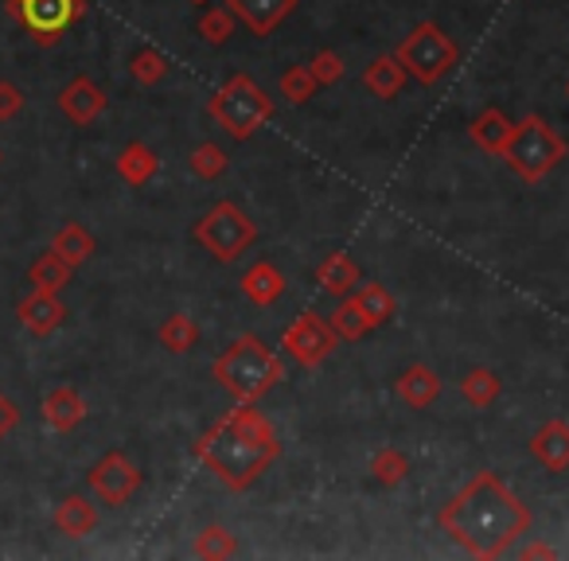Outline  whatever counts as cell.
Segmentation results:
<instances>
[{"label": "cell", "instance_id": "d4e9b609", "mask_svg": "<svg viewBox=\"0 0 569 561\" xmlns=\"http://www.w3.org/2000/svg\"><path fill=\"white\" fill-rule=\"evenodd\" d=\"M51 250L71 261V266H82V261L94 258L98 246H94V238H90V230H82L79 222H67V227L56 230V238H51Z\"/></svg>", "mask_w": 569, "mask_h": 561}, {"label": "cell", "instance_id": "ba28073f", "mask_svg": "<svg viewBox=\"0 0 569 561\" xmlns=\"http://www.w3.org/2000/svg\"><path fill=\"white\" fill-rule=\"evenodd\" d=\"M9 9L28 28L36 48H51L87 17V0H9Z\"/></svg>", "mask_w": 569, "mask_h": 561}, {"label": "cell", "instance_id": "8d00e7d4", "mask_svg": "<svg viewBox=\"0 0 569 561\" xmlns=\"http://www.w3.org/2000/svg\"><path fill=\"white\" fill-rule=\"evenodd\" d=\"M17 421H20L17 402H12V398L4 394V390H0V441H4V437H9L12 429H17Z\"/></svg>", "mask_w": 569, "mask_h": 561}, {"label": "cell", "instance_id": "3957f363", "mask_svg": "<svg viewBox=\"0 0 569 561\" xmlns=\"http://www.w3.org/2000/svg\"><path fill=\"white\" fill-rule=\"evenodd\" d=\"M214 379L227 387V394H234L238 402H258L261 394L277 387L284 379V363L281 355L266 348L258 335H242L234 340L211 367Z\"/></svg>", "mask_w": 569, "mask_h": 561}, {"label": "cell", "instance_id": "e575fe53", "mask_svg": "<svg viewBox=\"0 0 569 561\" xmlns=\"http://www.w3.org/2000/svg\"><path fill=\"white\" fill-rule=\"evenodd\" d=\"M309 71H312V79H317L320 87H332V82H340L343 79V59H340V51H332V48L317 51V56L309 59Z\"/></svg>", "mask_w": 569, "mask_h": 561}, {"label": "cell", "instance_id": "ab89813d", "mask_svg": "<svg viewBox=\"0 0 569 561\" xmlns=\"http://www.w3.org/2000/svg\"><path fill=\"white\" fill-rule=\"evenodd\" d=\"M566 94H569V82H566Z\"/></svg>", "mask_w": 569, "mask_h": 561}, {"label": "cell", "instance_id": "44dd1931", "mask_svg": "<svg viewBox=\"0 0 569 561\" xmlns=\"http://www.w3.org/2000/svg\"><path fill=\"white\" fill-rule=\"evenodd\" d=\"M406 67L398 63V56H379L371 59V67L363 71V87L371 90L375 98H382V102H390V98H398L406 90Z\"/></svg>", "mask_w": 569, "mask_h": 561}, {"label": "cell", "instance_id": "5b68a950", "mask_svg": "<svg viewBox=\"0 0 569 561\" xmlns=\"http://www.w3.org/2000/svg\"><path fill=\"white\" fill-rule=\"evenodd\" d=\"M207 110H211V118L219 121L234 141L253 137L269 118H273V102H269V94L250 79V74H230V79L219 87V94L211 98Z\"/></svg>", "mask_w": 569, "mask_h": 561}, {"label": "cell", "instance_id": "f35d334b", "mask_svg": "<svg viewBox=\"0 0 569 561\" xmlns=\"http://www.w3.org/2000/svg\"><path fill=\"white\" fill-rule=\"evenodd\" d=\"M191 4H207V0H191Z\"/></svg>", "mask_w": 569, "mask_h": 561}, {"label": "cell", "instance_id": "1f68e13d", "mask_svg": "<svg viewBox=\"0 0 569 561\" xmlns=\"http://www.w3.org/2000/svg\"><path fill=\"white\" fill-rule=\"evenodd\" d=\"M234 24H238V17L234 12L222 4V9H207L203 17H199V36H203V43H211V48H222V43L234 36Z\"/></svg>", "mask_w": 569, "mask_h": 561}, {"label": "cell", "instance_id": "52a82bcc", "mask_svg": "<svg viewBox=\"0 0 569 561\" xmlns=\"http://www.w3.org/2000/svg\"><path fill=\"white\" fill-rule=\"evenodd\" d=\"M253 238H258V227H253L250 214L234 203H214L211 211L196 222V242L219 261L242 258L253 246Z\"/></svg>", "mask_w": 569, "mask_h": 561}, {"label": "cell", "instance_id": "d6986e66", "mask_svg": "<svg viewBox=\"0 0 569 561\" xmlns=\"http://www.w3.org/2000/svg\"><path fill=\"white\" fill-rule=\"evenodd\" d=\"M317 281H320V289H325L328 297H336V301L351 297V293H356V285H359L356 258H351V253H328V258L320 261V269H317Z\"/></svg>", "mask_w": 569, "mask_h": 561}, {"label": "cell", "instance_id": "4dcf8cb0", "mask_svg": "<svg viewBox=\"0 0 569 561\" xmlns=\"http://www.w3.org/2000/svg\"><path fill=\"white\" fill-rule=\"evenodd\" d=\"M129 74H133L141 87H157V82L168 79V59L164 51L157 48H141L133 59H129Z\"/></svg>", "mask_w": 569, "mask_h": 561}, {"label": "cell", "instance_id": "83f0119b", "mask_svg": "<svg viewBox=\"0 0 569 561\" xmlns=\"http://www.w3.org/2000/svg\"><path fill=\"white\" fill-rule=\"evenodd\" d=\"M191 550H196V558H203V561H227V558H234V553H238V538L230 534L227 527H219V522H214V527L199 530Z\"/></svg>", "mask_w": 569, "mask_h": 561}, {"label": "cell", "instance_id": "8fae6325", "mask_svg": "<svg viewBox=\"0 0 569 561\" xmlns=\"http://www.w3.org/2000/svg\"><path fill=\"white\" fill-rule=\"evenodd\" d=\"M227 9L238 17V24H246L250 36H269L277 32V24L297 12V0H227Z\"/></svg>", "mask_w": 569, "mask_h": 561}, {"label": "cell", "instance_id": "6da1fadb", "mask_svg": "<svg viewBox=\"0 0 569 561\" xmlns=\"http://www.w3.org/2000/svg\"><path fill=\"white\" fill-rule=\"evenodd\" d=\"M441 530L472 558H503L530 530V511L496 472H476L437 514Z\"/></svg>", "mask_w": 569, "mask_h": 561}, {"label": "cell", "instance_id": "9c48e42d", "mask_svg": "<svg viewBox=\"0 0 569 561\" xmlns=\"http://www.w3.org/2000/svg\"><path fill=\"white\" fill-rule=\"evenodd\" d=\"M281 348L289 351L301 367H320L336 348H340V335H336V328L328 324L325 317L305 312V317H297L293 324L284 328Z\"/></svg>", "mask_w": 569, "mask_h": 561}, {"label": "cell", "instance_id": "277c9868", "mask_svg": "<svg viewBox=\"0 0 569 561\" xmlns=\"http://www.w3.org/2000/svg\"><path fill=\"white\" fill-rule=\"evenodd\" d=\"M503 160L522 183H542L546 176L566 160V141H561L558 129H553L542 113H527V118L515 126V137H511V144H507Z\"/></svg>", "mask_w": 569, "mask_h": 561}, {"label": "cell", "instance_id": "4fadbf2b", "mask_svg": "<svg viewBox=\"0 0 569 561\" xmlns=\"http://www.w3.org/2000/svg\"><path fill=\"white\" fill-rule=\"evenodd\" d=\"M530 457L546 472H569V421L550 418L546 425H538V433L530 437Z\"/></svg>", "mask_w": 569, "mask_h": 561}, {"label": "cell", "instance_id": "e0dca14e", "mask_svg": "<svg viewBox=\"0 0 569 561\" xmlns=\"http://www.w3.org/2000/svg\"><path fill=\"white\" fill-rule=\"evenodd\" d=\"M82 418H87V402H82V394L74 387H56L43 398V421H48L56 433L79 429Z\"/></svg>", "mask_w": 569, "mask_h": 561}, {"label": "cell", "instance_id": "484cf974", "mask_svg": "<svg viewBox=\"0 0 569 561\" xmlns=\"http://www.w3.org/2000/svg\"><path fill=\"white\" fill-rule=\"evenodd\" d=\"M32 285L36 289H48V293H59L63 285H71V277H74V266L67 258H59L56 250H48V253H40L36 258V266H32Z\"/></svg>", "mask_w": 569, "mask_h": 561}, {"label": "cell", "instance_id": "d590c367", "mask_svg": "<svg viewBox=\"0 0 569 561\" xmlns=\"http://www.w3.org/2000/svg\"><path fill=\"white\" fill-rule=\"evenodd\" d=\"M20 110H24V90H20L17 82L0 79V121L20 118Z\"/></svg>", "mask_w": 569, "mask_h": 561}, {"label": "cell", "instance_id": "2e32d148", "mask_svg": "<svg viewBox=\"0 0 569 561\" xmlns=\"http://www.w3.org/2000/svg\"><path fill=\"white\" fill-rule=\"evenodd\" d=\"M398 398H402L410 410H429V405L441 398V379H437L433 367L410 363L402 374H398Z\"/></svg>", "mask_w": 569, "mask_h": 561}, {"label": "cell", "instance_id": "5bb4252c", "mask_svg": "<svg viewBox=\"0 0 569 561\" xmlns=\"http://www.w3.org/2000/svg\"><path fill=\"white\" fill-rule=\"evenodd\" d=\"M17 317H20V324H24L32 335H51L59 324H63L67 309H63V301H59V293H48V289H32V293H28L24 301L17 304Z\"/></svg>", "mask_w": 569, "mask_h": 561}, {"label": "cell", "instance_id": "7a4b0ae2", "mask_svg": "<svg viewBox=\"0 0 569 561\" xmlns=\"http://www.w3.org/2000/svg\"><path fill=\"white\" fill-rule=\"evenodd\" d=\"M277 457H281L277 429L253 410V402L230 410L196 441V460L230 491H246Z\"/></svg>", "mask_w": 569, "mask_h": 561}, {"label": "cell", "instance_id": "cb8c5ba5", "mask_svg": "<svg viewBox=\"0 0 569 561\" xmlns=\"http://www.w3.org/2000/svg\"><path fill=\"white\" fill-rule=\"evenodd\" d=\"M499 394H503V382H499V374L488 371V367H472V371L460 379V398H465L472 410H488V405H496Z\"/></svg>", "mask_w": 569, "mask_h": 561}, {"label": "cell", "instance_id": "7402d4cb", "mask_svg": "<svg viewBox=\"0 0 569 561\" xmlns=\"http://www.w3.org/2000/svg\"><path fill=\"white\" fill-rule=\"evenodd\" d=\"M157 172H160V157L144 141H129L126 149L118 152V176L129 188H144Z\"/></svg>", "mask_w": 569, "mask_h": 561}, {"label": "cell", "instance_id": "4316f807", "mask_svg": "<svg viewBox=\"0 0 569 561\" xmlns=\"http://www.w3.org/2000/svg\"><path fill=\"white\" fill-rule=\"evenodd\" d=\"M157 340H160V348H164V351L183 355V351H191L199 343V324L191 317H183V312H172V317L160 324Z\"/></svg>", "mask_w": 569, "mask_h": 561}, {"label": "cell", "instance_id": "8992f818", "mask_svg": "<svg viewBox=\"0 0 569 561\" xmlns=\"http://www.w3.org/2000/svg\"><path fill=\"white\" fill-rule=\"evenodd\" d=\"M395 56H398V63L406 67V74H410L413 82H421V87L441 82L445 74L460 63V48L452 43V36L445 32L441 24H433V20H421V24L398 43Z\"/></svg>", "mask_w": 569, "mask_h": 561}, {"label": "cell", "instance_id": "74e56055", "mask_svg": "<svg viewBox=\"0 0 569 561\" xmlns=\"http://www.w3.org/2000/svg\"><path fill=\"white\" fill-rule=\"evenodd\" d=\"M522 558H553V550H550V545H527V550H522Z\"/></svg>", "mask_w": 569, "mask_h": 561}, {"label": "cell", "instance_id": "836d02e7", "mask_svg": "<svg viewBox=\"0 0 569 561\" xmlns=\"http://www.w3.org/2000/svg\"><path fill=\"white\" fill-rule=\"evenodd\" d=\"M317 87H320V82L312 79L309 63H305V67H289V71L281 74V98H284V102H293V106L309 102V98L317 94Z\"/></svg>", "mask_w": 569, "mask_h": 561}, {"label": "cell", "instance_id": "f1b7e54d", "mask_svg": "<svg viewBox=\"0 0 569 561\" xmlns=\"http://www.w3.org/2000/svg\"><path fill=\"white\" fill-rule=\"evenodd\" d=\"M328 324L336 328V335H340V340H363L367 332H375V324L367 320V312L359 309L356 297H343L340 309L332 312V320H328Z\"/></svg>", "mask_w": 569, "mask_h": 561}, {"label": "cell", "instance_id": "ffe728a7", "mask_svg": "<svg viewBox=\"0 0 569 561\" xmlns=\"http://www.w3.org/2000/svg\"><path fill=\"white\" fill-rule=\"evenodd\" d=\"M51 522H56L59 534L67 538H87L90 530L98 527V507L90 503L87 495H67L59 499L56 514H51Z\"/></svg>", "mask_w": 569, "mask_h": 561}, {"label": "cell", "instance_id": "30bf717a", "mask_svg": "<svg viewBox=\"0 0 569 561\" xmlns=\"http://www.w3.org/2000/svg\"><path fill=\"white\" fill-rule=\"evenodd\" d=\"M90 491L102 499L106 507H126L141 488V468L126 457V452H106L94 468H90Z\"/></svg>", "mask_w": 569, "mask_h": 561}, {"label": "cell", "instance_id": "f546056e", "mask_svg": "<svg viewBox=\"0 0 569 561\" xmlns=\"http://www.w3.org/2000/svg\"><path fill=\"white\" fill-rule=\"evenodd\" d=\"M371 475L382 488H398V483L410 475V457L402 449H379L371 457Z\"/></svg>", "mask_w": 569, "mask_h": 561}, {"label": "cell", "instance_id": "ac0fdd59", "mask_svg": "<svg viewBox=\"0 0 569 561\" xmlns=\"http://www.w3.org/2000/svg\"><path fill=\"white\" fill-rule=\"evenodd\" d=\"M238 289H242L246 301H253V304H261V309H266V304L281 301L284 273L273 266V261H253V266L242 273V281H238Z\"/></svg>", "mask_w": 569, "mask_h": 561}, {"label": "cell", "instance_id": "9a60e30c", "mask_svg": "<svg viewBox=\"0 0 569 561\" xmlns=\"http://www.w3.org/2000/svg\"><path fill=\"white\" fill-rule=\"evenodd\" d=\"M468 137H472L476 149H483L488 157H503L507 144H511V137H515V121L507 118L503 110L488 106L480 118H472V126H468Z\"/></svg>", "mask_w": 569, "mask_h": 561}, {"label": "cell", "instance_id": "7c38bea8", "mask_svg": "<svg viewBox=\"0 0 569 561\" xmlns=\"http://www.w3.org/2000/svg\"><path fill=\"white\" fill-rule=\"evenodd\" d=\"M106 106H110L106 90L98 87L94 79H87V74L71 79V82L63 87V94H59V110H63L67 118L74 121V126H90L94 118H102Z\"/></svg>", "mask_w": 569, "mask_h": 561}, {"label": "cell", "instance_id": "d6a6232c", "mask_svg": "<svg viewBox=\"0 0 569 561\" xmlns=\"http://www.w3.org/2000/svg\"><path fill=\"white\" fill-rule=\"evenodd\" d=\"M188 164H191V172H196L199 180H219V176L230 168V160L214 141H203V144H196V149H191Z\"/></svg>", "mask_w": 569, "mask_h": 561}, {"label": "cell", "instance_id": "603a6c76", "mask_svg": "<svg viewBox=\"0 0 569 561\" xmlns=\"http://www.w3.org/2000/svg\"><path fill=\"white\" fill-rule=\"evenodd\" d=\"M351 297H356L359 309L367 312V320H371L375 328H382V324H390V320H395L398 301H395V293H390L387 285H379V281H359Z\"/></svg>", "mask_w": 569, "mask_h": 561}]
</instances>
